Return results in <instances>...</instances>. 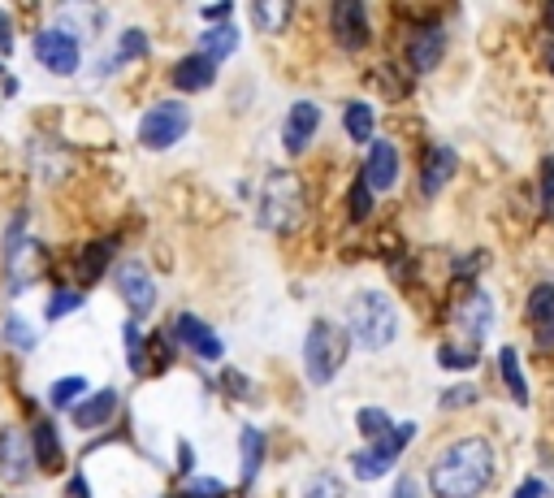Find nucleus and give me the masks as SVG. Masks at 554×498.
<instances>
[{
    "label": "nucleus",
    "mask_w": 554,
    "mask_h": 498,
    "mask_svg": "<svg viewBox=\"0 0 554 498\" xmlns=\"http://www.w3.org/2000/svg\"><path fill=\"white\" fill-rule=\"evenodd\" d=\"M5 52H13V26H9V13L0 9V57Z\"/></svg>",
    "instance_id": "obj_41"
},
{
    "label": "nucleus",
    "mask_w": 554,
    "mask_h": 498,
    "mask_svg": "<svg viewBox=\"0 0 554 498\" xmlns=\"http://www.w3.org/2000/svg\"><path fill=\"white\" fill-rule=\"evenodd\" d=\"M70 494H74V498H91V490H87V481H83V477H74V481H70Z\"/></svg>",
    "instance_id": "obj_46"
},
{
    "label": "nucleus",
    "mask_w": 554,
    "mask_h": 498,
    "mask_svg": "<svg viewBox=\"0 0 554 498\" xmlns=\"http://www.w3.org/2000/svg\"><path fill=\"white\" fill-rule=\"evenodd\" d=\"M377 83L386 87L394 100H403L407 87H412V78H399V65H377Z\"/></svg>",
    "instance_id": "obj_34"
},
{
    "label": "nucleus",
    "mask_w": 554,
    "mask_h": 498,
    "mask_svg": "<svg viewBox=\"0 0 554 498\" xmlns=\"http://www.w3.org/2000/svg\"><path fill=\"white\" fill-rule=\"evenodd\" d=\"M174 87L178 91H208L217 83V61H208V57H200V52H191V57H182L178 65H174Z\"/></svg>",
    "instance_id": "obj_16"
},
{
    "label": "nucleus",
    "mask_w": 554,
    "mask_h": 498,
    "mask_svg": "<svg viewBox=\"0 0 554 498\" xmlns=\"http://www.w3.org/2000/svg\"><path fill=\"white\" fill-rule=\"evenodd\" d=\"M416 438V425H399V429H390L386 438H377L368 451H355L351 455V473L360 477V481H377L381 473H390L394 460L403 455V447Z\"/></svg>",
    "instance_id": "obj_6"
},
{
    "label": "nucleus",
    "mask_w": 554,
    "mask_h": 498,
    "mask_svg": "<svg viewBox=\"0 0 554 498\" xmlns=\"http://www.w3.org/2000/svg\"><path fill=\"white\" fill-rule=\"evenodd\" d=\"M373 126H377L373 104H364V100H347V104H342V130H347L351 143H373Z\"/></svg>",
    "instance_id": "obj_20"
},
{
    "label": "nucleus",
    "mask_w": 554,
    "mask_h": 498,
    "mask_svg": "<svg viewBox=\"0 0 554 498\" xmlns=\"http://www.w3.org/2000/svg\"><path fill=\"white\" fill-rule=\"evenodd\" d=\"M252 22L260 26V35H277L290 22V5L286 0H260V5H252Z\"/></svg>",
    "instance_id": "obj_25"
},
{
    "label": "nucleus",
    "mask_w": 554,
    "mask_h": 498,
    "mask_svg": "<svg viewBox=\"0 0 554 498\" xmlns=\"http://www.w3.org/2000/svg\"><path fill=\"white\" fill-rule=\"evenodd\" d=\"M347 325H351V334L360 338V347H368V351L390 347L394 334H399V312H394V299L381 295V291H360V295H351V304H347Z\"/></svg>",
    "instance_id": "obj_2"
},
{
    "label": "nucleus",
    "mask_w": 554,
    "mask_h": 498,
    "mask_svg": "<svg viewBox=\"0 0 554 498\" xmlns=\"http://www.w3.org/2000/svg\"><path fill=\"white\" fill-rule=\"evenodd\" d=\"M83 395H87V377H61V382H52V390H48L52 408H74Z\"/></svg>",
    "instance_id": "obj_26"
},
{
    "label": "nucleus",
    "mask_w": 554,
    "mask_h": 498,
    "mask_svg": "<svg viewBox=\"0 0 554 498\" xmlns=\"http://www.w3.org/2000/svg\"><path fill=\"white\" fill-rule=\"evenodd\" d=\"M31 473H35L31 438H26L22 429H0V477H5L9 486H22Z\"/></svg>",
    "instance_id": "obj_11"
},
{
    "label": "nucleus",
    "mask_w": 554,
    "mask_h": 498,
    "mask_svg": "<svg viewBox=\"0 0 554 498\" xmlns=\"http://www.w3.org/2000/svg\"><path fill=\"white\" fill-rule=\"evenodd\" d=\"M234 48H239V31H234L230 22L208 26V31L200 35V57H208V61H226Z\"/></svg>",
    "instance_id": "obj_23"
},
{
    "label": "nucleus",
    "mask_w": 554,
    "mask_h": 498,
    "mask_svg": "<svg viewBox=\"0 0 554 498\" xmlns=\"http://www.w3.org/2000/svg\"><path fill=\"white\" fill-rule=\"evenodd\" d=\"M187 130H191V109H187V104H178V100H161V104H152V109L139 117V143L148 152L174 148Z\"/></svg>",
    "instance_id": "obj_5"
},
{
    "label": "nucleus",
    "mask_w": 554,
    "mask_h": 498,
    "mask_svg": "<svg viewBox=\"0 0 554 498\" xmlns=\"http://www.w3.org/2000/svg\"><path fill=\"white\" fill-rule=\"evenodd\" d=\"M303 498H347V486H342L338 473H316L303 486Z\"/></svg>",
    "instance_id": "obj_30"
},
{
    "label": "nucleus",
    "mask_w": 554,
    "mask_h": 498,
    "mask_svg": "<svg viewBox=\"0 0 554 498\" xmlns=\"http://www.w3.org/2000/svg\"><path fill=\"white\" fill-rule=\"evenodd\" d=\"M31 460L44 468V473H57V468L65 464L61 434H57V425H52V421H39L35 425V434H31Z\"/></svg>",
    "instance_id": "obj_18"
},
{
    "label": "nucleus",
    "mask_w": 554,
    "mask_h": 498,
    "mask_svg": "<svg viewBox=\"0 0 554 498\" xmlns=\"http://www.w3.org/2000/svg\"><path fill=\"white\" fill-rule=\"evenodd\" d=\"M139 57H148V35H143V31H122V39H117V48H113V65L139 61Z\"/></svg>",
    "instance_id": "obj_29"
},
{
    "label": "nucleus",
    "mask_w": 554,
    "mask_h": 498,
    "mask_svg": "<svg viewBox=\"0 0 554 498\" xmlns=\"http://www.w3.org/2000/svg\"><path fill=\"white\" fill-rule=\"evenodd\" d=\"M5 343H13L18 351H31V347H35V330H31V325H26L22 317H9V321H5Z\"/></svg>",
    "instance_id": "obj_33"
},
{
    "label": "nucleus",
    "mask_w": 554,
    "mask_h": 498,
    "mask_svg": "<svg viewBox=\"0 0 554 498\" xmlns=\"http://www.w3.org/2000/svg\"><path fill=\"white\" fill-rule=\"evenodd\" d=\"M490 295L485 291H468V299H459L455 304V312H451V321L455 325H464V334H468V343H481L485 338V330H490Z\"/></svg>",
    "instance_id": "obj_15"
},
{
    "label": "nucleus",
    "mask_w": 554,
    "mask_h": 498,
    "mask_svg": "<svg viewBox=\"0 0 554 498\" xmlns=\"http://www.w3.org/2000/svg\"><path fill=\"white\" fill-rule=\"evenodd\" d=\"M113 412H117V390H96V395H87L83 403H74V425L100 429L113 421Z\"/></svg>",
    "instance_id": "obj_17"
},
{
    "label": "nucleus",
    "mask_w": 554,
    "mask_h": 498,
    "mask_svg": "<svg viewBox=\"0 0 554 498\" xmlns=\"http://www.w3.org/2000/svg\"><path fill=\"white\" fill-rule=\"evenodd\" d=\"M533 334H537V347H542V351H554V317L542 321V325H533Z\"/></svg>",
    "instance_id": "obj_40"
},
{
    "label": "nucleus",
    "mask_w": 554,
    "mask_h": 498,
    "mask_svg": "<svg viewBox=\"0 0 554 498\" xmlns=\"http://www.w3.org/2000/svg\"><path fill=\"white\" fill-rule=\"evenodd\" d=\"M355 425H360V434L364 438H386L390 429H394V421H390V412L386 408H360V416H355Z\"/></svg>",
    "instance_id": "obj_28"
},
{
    "label": "nucleus",
    "mask_w": 554,
    "mask_h": 498,
    "mask_svg": "<svg viewBox=\"0 0 554 498\" xmlns=\"http://www.w3.org/2000/svg\"><path fill=\"white\" fill-rule=\"evenodd\" d=\"M347 208H351V221H364L368 213H373V191H368L364 182H355V187L347 191Z\"/></svg>",
    "instance_id": "obj_36"
},
{
    "label": "nucleus",
    "mask_w": 554,
    "mask_h": 498,
    "mask_svg": "<svg viewBox=\"0 0 554 498\" xmlns=\"http://www.w3.org/2000/svg\"><path fill=\"white\" fill-rule=\"evenodd\" d=\"M554 317V282H537L529 291V325H542Z\"/></svg>",
    "instance_id": "obj_27"
},
{
    "label": "nucleus",
    "mask_w": 554,
    "mask_h": 498,
    "mask_svg": "<svg viewBox=\"0 0 554 498\" xmlns=\"http://www.w3.org/2000/svg\"><path fill=\"white\" fill-rule=\"evenodd\" d=\"M113 252H117V239H96V243H87L83 260H78V278H83V286H91V282L104 278V269H109Z\"/></svg>",
    "instance_id": "obj_21"
},
{
    "label": "nucleus",
    "mask_w": 554,
    "mask_h": 498,
    "mask_svg": "<svg viewBox=\"0 0 554 498\" xmlns=\"http://www.w3.org/2000/svg\"><path fill=\"white\" fill-rule=\"evenodd\" d=\"M230 13H234L230 5H213V9H204V18H208V22H226Z\"/></svg>",
    "instance_id": "obj_45"
},
{
    "label": "nucleus",
    "mask_w": 554,
    "mask_h": 498,
    "mask_svg": "<svg viewBox=\"0 0 554 498\" xmlns=\"http://www.w3.org/2000/svg\"><path fill=\"white\" fill-rule=\"evenodd\" d=\"M122 338H126V360H130V369H135V373H148V364H143V351H148V338L139 334V325L130 321L126 330H122Z\"/></svg>",
    "instance_id": "obj_31"
},
{
    "label": "nucleus",
    "mask_w": 554,
    "mask_h": 498,
    "mask_svg": "<svg viewBox=\"0 0 554 498\" xmlns=\"http://www.w3.org/2000/svg\"><path fill=\"white\" fill-rule=\"evenodd\" d=\"M394 498H420L416 477H399V486H394Z\"/></svg>",
    "instance_id": "obj_44"
},
{
    "label": "nucleus",
    "mask_w": 554,
    "mask_h": 498,
    "mask_svg": "<svg viewBox=\"0 0 554 498\" xmlns=\"http://www.w3.org/2000/svg\"><path fill=\"white\" fill-rule=\"evenodd\" d=\"M438 364L442 369H455V373H464V369H477V351H459V347H438Z\"/></svg>",
    "instance_id": "obj_32"
},
{
    "label": "nucleus",
    "mask_w": 554,
    "mask_h": 498,
    "mask_svg": "<svg viewBox=\"0 0 554 498\" xmlns=\"http://www.w3.org/2000/svg\"><path fill=\"white\" fill-rule=\"evenodd\" d=\"M329 31H334L338 48H347V52H360V48H368V39H373L360 0H338V5L329 9Z\"/></svg>",
    "instance_id": "obj_8"
},
{
    "label": "nucleus",
    "mask_w": 554,
    "mask_h": 498,
    "mask_svg": "<svg viewBox=\"0 0 554 498\" xmlns=\"http://www.w3.org/2000/svg\"><path fill=\"white\" fill-rule=\"evenodd\" d=\"M260 226L277 234L303 226V182L290 169H273L260 187Z\"/></svg>",
    "instance_id": "obj_3"
},
{
    "label": "nucleus",
    "mask_w": 554,
    "mask_h": 498,
    "mask_svg": "<svg viewBox=\"0 0 554 498\" xmlns=\"http://www.w3.org/2000/svg\"><path fill=\"white\" fill-rule=\"evenodd\" d=\"M546 26H550V31H554V5H546Z\"/></svg>",
    "instance_id": "obj_48"
},
{
    "label": "nucleus",
    "mask_w": 554,
    "mask_h": 498,
    "mask_svg": "<svg viewBox=\"0 0 554 498\" xmlns=\"http://www.w3.org/2000/svg\"><path fill=\"white\" fill-rule=\"evenodd\" d=\"M542 61H546V70L554 74V39H550V44H546V52H542Z\"/></svg>",
    "instance_id": "obj_47"
},
{
    "label": "nucleus",
    "mask_w": 554,
    "mask_h": 498,
    "mask_svg": "<svg viewBox=\"0 0 554 498\" xmlns=\"http://www.w3.org/2000/svg\"><path fill=\"white\" fill-rule=\"evenodd\" d=\"M174 338L182 347H191L200 360H221V351H226V347H221V338L208 330L200 317H191V312H178V317H174Z\"/></svg>",
    "instance_id": "obj_14"
},
{
    "label": "nucleus",
    "mask_w": 554,
    "mask_h": 498,
    "mask_svg": "<svg viewBox=\"0 0 554 498\" xmlns=\"http://www.w3.org/2000/svg\"><path fill=\"white\" fill-rule=\"evenodd\" d=\"M78 304H83V295H78V291H57V295L48 299V312H44V317H48V321H61V317H70Z\"/></svg>",
    "instance_id": "obj_35"
},
{
    "label": "nucleus",
    "mask_w": 554,
    "mask_h": 498,
    "mask_svg": "<svg viewBox=\"0 0 554 498\" xmlns=\"http://www.w3.org/2000/svg\"><path fill=\"white\" fill-rule=\"evenodd\" d=\"M442 52H446V31H442L438 22H429V26H420V31H412V39H407V65H412V70H407V74L438 70Z\"/></svg>",
    "instance_id": "obj_12"
},
{
    "label": "nucleus",
    "mask_w": 554,
    "mask_h": 498,
    "mask_svg": "<svg viewBox=\"0 0 554 498\" xmlns=\"http://www.w3.org/2000/svg\"><path fill=\"white\" fill-rule=\"evenodd\" d=\"M187 498H226V486L217 477H195L187 486Z\"/></svg>",
    "instance_id": "obj_37"
},
{
    "label": "nucleus",
    "mask_w": 554,
    "mask_h": 498,
    "mask_svg": "<svg viewBox=\"0 0 554 498\" xmlns=\"http://www.w3.org/2000/svg\"><path fill=\"white\" fill-rule=\"evenodd\" d=\"M542 213L554 217V156L542 161Z\"/></svg>",
    "instance_id": "obj_38"
},
{
    "label": "nucleus",
    "mask_w": 554,
    "mask_h": 498,
    "mask_svg": "<svg viewBox=\"0 0 554 498\" xmlns=\"http://www.w3.org/2000/svg\"><path fill=\"white\" fill-rule=\"evenodd\" d=\"M498 369H503L507 395L516 399L520 408H529V382H524V369H520V356H516V347H503V351H498Z\"/></svg>",
    "instance_id": "obj_24"
},
{
    "label": "nucleus",
    "mask_w": 554,
    "mask_h": 498,
    "mask_svg": "<svg viewBox=\"0 0 554 498\" xmlns=\"http://www.w3.org/2000/svg\"><path fill=\"white\" fill-rule=\"evenodd\" d=\"M226 390L230 395H252V386H247L243 373H226Z\"/></svg>",
    "instance_id": "obj_43"
},
{
    "label": "nucleus",
    "mask_w": 554,
    "mask_h": 498,
    "mask_svg": "<svg viewBox=\"0 0 554 498\" xmlns=\"http://www.w3.org/2000/svg\"><path fill=\"white\" fill-rule=\"evenodd\" d=\"M451 174H455V152L446 148V143H438V148H429L425 169H420V191H425V195H438L446 182H451Z\"/></svg>",
    "instance_id": "obj_19"
},
{
    "label": "nucleus",
    "mask_w": 554,
    "mask_h": 498,
    "mask_svg": "<svg viewBox=\"0 0 554 498\" xmlns=\"http://www.w3.org/2000/svg\"><path fill=\"white\" fill-rule=\"evenodd\" d=\"M511 498H546V486H542L537 477H529V481H524V486H520L516 494H511Z\"/></svg>",
    "instance_id": "obj_42"
},
{
    "label": "nucleus",
    "mask_w": 554,
    "mask_h": 498,
    "mask_svg": "<svg viewBox=\"0 0 554 498\" xmlns=\"http://www.w3.org/2000/svg\"><path fill=\"white\" fill-rule=\"evenodd\" d=\"M239 451H243V460H239L243 486H252L256 473H260V464H265V434H260L256 425H247L243 434H239Z\"/></svg>",
    "instance_id": "obj_22"
},
{
    "label": "nucleus",
    "mask_w": 554,
    "mask_h": 498,
    "mask_svg": "<svg viewBox=\"0 0 554 498\" xmlns=\"http://www.w3.org/2000/svg\"><path fill=\"white\" fill-rule=\"evenodd\" d=\"M347 351H351V338L342 325L334 321H312L308 330V343H303V369H308V382L312 386H329L338 377V369L347 364Z\"/></svg>",
    "instance_id": "obj_4"
},
{
    "label": "nucleus",
    "mask_w": 554,
    "mask_h": 498,
    "mask_svg": "<svg viewBox=\"0 0 554 498\" xmlns=\"http://www.w3.org/2000/svg\"><path fill=\"white\" fill-rule=\"evenodd\" d=\"M468 403H477V386H459L442 395V408H468Z\"/></svg>",
    "instance_id": "obj_39"
},
{
    "label": "nucleus",
    "mask_w": 554,
    "mask_h": 498,
    "mask_svg": "<svg viewBox=\"0 0 554 498\" xmlns=\"http://www.w3.org/2000/svg\"><path fill=\"white\" fill-rule=\"evenodd\" d=\"M364 187L368 191H390L394 182H399V152H394L390 139H373V148H368V161H364Z\"/></svg>",
    "instance_id": "obj_13"
},
{
    "label": "nucleus",
    "mask_w": 554,
    "mask_h": 498,
    "mask_svg": "<svg viewBox=\"0 0 554 498\" xmlns=\"http://www.w3.org/2000/svg\"><path fill=\"white\" fill-rule=\"evenodd\" d=\"M316 130H321V104L312 100H295L286 113V126H282V143L290 156H303L308 152V143L316 139Z\"/></svg>",
    "instance_id": "obj_10"
},
{
    "label": "nucleus",
    "mask_w": 554,
    "mask_h": 498,
    "mask_svg": "<svg viewBox=\"0 0 554 498\" xmlns=\"http://www.w3.org/2000/svg\"><path fill=\"white\" fill-rule=\"evenodd\" d=\"M35 61L44 65L48 74H61V78L78 74V65H83V48H78V35L65 31V26H48V31H39V35H35Z\"/></svg>",
    "instance_id": "obj_7"
},
{
    "label": "nucleus",
    "mask_w": 554,
    "mask_h": 498,
    "mask_svg": "<svg viewBox=\"0 0 554 498\" xmlns=\"http://www.w3.org/2000/svg\"><path fill=\"white\" fill-rule=\"evenodd\" d=\"M117 291L130 304L135 317H148L156 308V278L148 273V265H139V260H126L122 269H117Z\"/></svg>",
    "instance_id": "obj_9"
},
{
    "label": "nucleus",
    "mask_w": 554,
    "mask_h": 498,
    "mask_svg": "<svg viewBox=\"0 0 554 498\" xmlns=\"http://www.w3.org/2000/svg\"><path fill=\"white\" fill-rule=\"evenodd\" d=\"M498 473L494 447L485 438H459L451 447H442L429 464V490L438 498H477L490 490Z\"/></svg>",
    "instance_id": "obj_1"
}]
</instances>
